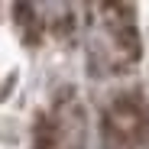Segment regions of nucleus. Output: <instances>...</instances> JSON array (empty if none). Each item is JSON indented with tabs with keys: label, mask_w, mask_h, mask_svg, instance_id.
Here are the masks:
<instances>
[{
	"label": "nucleus",
	"mask_w": 149,
	"mask_h": 149,
	"mask_svg": "<svg viewBox=\"0 0 149 149\" xmlns=\"http://www.w3.org/2000/svg\"><path fill=\"white\" fill-rule=\"evenodd\" d=\"M104 149H149V101L136 91H123L101 113Z\"/></svg>",
	"instance_id": "nucleus-3"
},
{
	"label": "nucleus",
	"mask_w": 149,
	"mask_h": 149,
	"mask_svg": "<svg viewBox=\"0 0 149 149\" xmlns=\"http://www.w3.org/2000/svg\"><path fill=\"white\" fill-rule=\"evenodd\" d=\"M88 13H91L88 16V58H91V65L107 74L130 71L143 55L133 7L94 3V7H88Z\"/></svg>",
	"instance_id": "nucleus-1"
},
{
	"label": "nucleus",
	"mask_w": 149,
	"mask_h": 149,
	"mask_svg": "<svg viewBox=\"0 0 149 149\" xmlns=\"http://www.w3.org/2000/svg\"><path fill=\"white\" fill-rule=\"evenodd\" d=\"M29 149H88V110L78 91H55L36 113Z\"/></svg>",
	"instance_id": "nucleus-2"
}]
</instances>
